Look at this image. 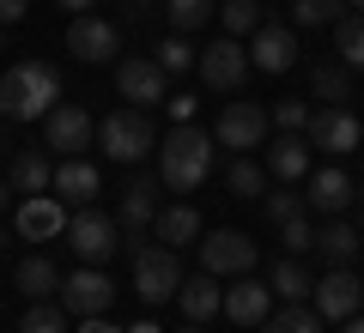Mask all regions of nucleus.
<instances>
[{"instance_id":"obj_1","label":"nucleus","mask_w":364,"mask_h":333,"mask_svg":"<svg viewBox=\"0 0 364 333\" xmlns=\"http://www.w3.org/2000/svg\"><path fill=\"white\" fill-rule=\"evenodd\" d=\"M61 103V73L49 61H18L0 73V116L6 121H37Z\"/></svg>"},{"instance_id":"obj_2","label":"nucleus","mask_w":364,"mask_h":333,"mask_svg":"<svg viewBox=\"0 0 364 333\" xmlns=\"http://www.w3.org/2000/svg\"><path fill=\"white\" fill-rule=\"evenodd\" d=\"M213 133H200L195 121H182L170 140H158V182L164 188H176V194H188V188H200V182L213 176Z\"/></svg>"},{"instance_id":"obj_3","label":"nucleus","mask_w":364,"mask_h":333,"mask_svg":"<svg viewBox=\"0 0 364 333\" xmlns=\"http://www.w3.org/2000/svg\"><path fill=\"white\" fill-rule=\"evenodd\" d=\"M67 249H73L85 267H104L109 255H116V243H122V224L109 212H97V206H79V212H67Z\"/></svg>"},{"instance_id":"obj_4","label":"nucleus","mask_w":364,"mask_h":333,"mask_svg":"<svg viewBox=\"0 0 364 333\" xmlns=\"http://www.w3.org/2000/svg\"><path fill=\"white\" fill-rule=\"evenodd\" d=\"M97 146H104V158H116V164H140L146 152H158V133H152V121H146V109H116V116L97 121Z\"/></svg>"},{"instance_id":"obj_5","label":"nucleus","mask_w":364,"mask_h":333,"mask_svg":"<svg viewBox=\"0 0 364 333\" xmlns=\"http://www.w3.org/2000/svg\"><path fill=\"white\" fill-rule=\"evenodd\" d=\"M176 285H182V261H176V249H170V243H146L140 255H134V297H140L146 309L170 303Z\"/></svg>"},{"instance_id":"obj_6","label":"nucleus","mask_w":364,"mask_h":333,"mask_svg":"<svg viewBox=\"0 0 364 333\" xmlns=\"http://www.w3.org/2000/svg\"><path fill=\"white\" fill-rule=\"evenodd\" d=\"M116 91L128 97V109H152L170 97V73L152 55H128V61H116Z\"/></svg>"},{"instance_id":"obj_7","label":"nucleus","mask_w":364,"mask_h":333,"mask_svg":"<svg viewBox=\"0 0 364 333\" xmlns=\"http://www.w3.org/2000/svg\"><path fill=\"white\" fill-rule=\"evenodd\" d=\"M200 273H213V279H243V273H255V236L213 231L200 243Z\"/></svg>"},{"instance_id":"obj_8","label":"nucleus","mask_w":364,"mask_h":333,"mask_svg":"<svg viewBox=\"0 0 364 333\" xmlns=\"http://www.w3.org/2000/svg\"><path fill=\"white\" fill-rule=\"evenodd\" d=\"M267 128H273V116L261 103H225V116L213 121V140L231 146V152H255V146H267Z\"/></svg>"},{"instance_id":"obj_9","label":"nucleus","mask_w":364,"mask_h":333,"mask_svg":"<svg viewBox=\"0 0 364 333\" xmlns=\"http://www.w3.org/2000/svg\"><path fill=\"white\" fill-rule=\"evenodd\" d=\"M91 140H97V121H91L85 109H79V103H55L49 116H43V146H49V152L79 158Z\"/></svg>"},{"instance_id":"obj_10","label":"nucleus","mask_w":364,"mask_h":333,"mask_svg":"<svg viewBox=\"0 0 364 333\" xmlns=\"http://www.w3.org/2000/svg\"><path fill=\"white\" fill-rule=\"evenodd\" d=\"M109 303H116V285H109L104 267H79V273H67V279H61V309H67L73 321L104 315Z\"/></svg>"},{"instance_id":"obj_11","label":"nucleus","mask_w":364,"mask_h":333,"mask_svg":"<svg viewBox=\"0 0 364 333\" xmlns=\"http://www.w3.org/2000/svg\"><path fill=\"white\" fill-rule=\"evenodd\" d=\"M304 140L322 146V152H334V158H346V152H358V146H364V121L352 116L346 103H334V109H316V116H310Z\"/></svg>"},{"instance_id":"obj_12","label":"nucleus","mask_w":364,"mask_h":333,"mask_svg":"<svg viewBox=\"0 0 364 333\" xmlns=\"http://www.w3.org/2000/svg\"><path fill=\"white\" fill-rule=\"evenodd\" d=\"M310 297H316V315H322V321H352L358 303H364V285H358L352 267H328L322 279H316Z\"/></svg>"},{"instance_id":"obj_13","label":"nucleus","mask_w":364,"mask_h":333,"mask_svg":"<svg viewBox=\"0 0 364 333\" xmlns=\"http://www.w3.org/2000/svg\"><path fill=\"white\" fill-rule=\"evenodd\" d=\"M195 67H200V79H207L213 91H237V85L249 79V67H255V61H249V49H243L237 37H219L213 49H200Z\"/></svg>"},{"instance_id":"obj_14","label":"nucleus","mask_w":364,"mask_h":333,"mask_svg":"<svg viewBox=\"0 0 364 333\" xmlns=\"http://www.w3.org/2000/svg\"><path fill=\"white\" fill-rule=\"evenodd\" d=\"M67 49H73L79 61H116L122 55V31L109 25V18H97V13H79L73 25H67Z\"/></svg>"},{"instance_id":"obj_15","label":"nucleus","mask_w":364,"mask_h":333,"mask_svg":"<svg viewBox=\"0 0 364 333\" xmlns=\"http://www.w3.org/2000/svg\"><path fill=\"white\" fill-rule=\"evenodd\" d=\"M352 194H358V182H352L340 164L310 170V176H304V206H310V212H322V218L346 212V206H352Z\"/></svg>"},{"instance_id":"obj_16","label":"nucleus","mask_w":364,"mask_h":333,"mask_svg":"<svg viewBox=\"0 0 364 333\" xmlns=\"http://www.w3.org/2000/svg\"><path fill=\"white\" fill-rule=\"evenodd\" d=\"M18 236L25 243H49V236L67 231V200L61 194H25V206H18Z\"/></svg>"},{"instance_id":"obj_17","label":"nucleus","mask_w":364,"mask_h":333,"mask_svg":"<svg viewBox=\"0 0 364 333\" xmlns=\"http://www.w3.org/2000/svg\"><path fill=\"white\" fill-rule=\"evenodd\" d=\"M249 61H255L261 73H286V67H298V31H291V25H261L255 37H249Z\"/></svg>"},{"instance_id":"obj_18","label":"nucleus","mask_w":364,"mask_h":333,"mask_svg":"<svg viewBox=\"0 0 364 333\" xmlns=\"http://www.w3.org/2000/svg\"><path fill=\"white\" fill-rule=\"evenodd\" d=\"M225 315H231L237 327H261V321L273 315V291L243 273V279H231V291H225Z\"/></svg>"},{"instance_id":"obj_19","label":"nucleus","mask_w":364,"mask_h":333,"mask_svg":"<svg viewBox=\"0 0 364 333\" xmlns=\"http://www.w3.org/2000/svg\"><path fill=\"white\" fill-rule=\"evenodd\" d=\"M158 188H164L158 176H128V188H122V231H128V236L152 231V218H158Z\"/></svg>"},{"instance_id":"obj_20","label":"nucleus","mask_w":364,"mask_h":333,"mask_svg":"<svg viewBox=\"0 0 364 333\" xmlns=\"http://www.w3.org/2000/svg\"><path fill=\"white\" fill-rule=\"evenodd\" d=\"M310 152L316 146L304 133H279V146H267V176L273 182H304L310 176Z\"/></svg>"},{"instance_id":"obj_21","label":"nucleus","mask_w":364,"mask_h":333,"mask_svg":"<svg viewBox=\"0 0 364 333\" xmlns=\"http://www.w3.org/2000/svg\"><path fill=\"white\" fill-rule=\"evenodd\" d=\"M176 303H182V315H188V321H200V327H207V321L225 309V291H219V279H213V273H195V279L176 285Z\"/></svg>"},{"instance_id":"obj_22","label":"nucleus","mask_w":364,"mask_h":333,"mask_svg":"<svg viewBox=\"0 0 364 333\" xmlns=\"http://www.w3.org/2000/svg\"><path fill=\"white\" fill-rule=\"evenodd\" d=\"M49 188L61 194L67 206H91V194H97V164H85V158H61Z\"/></svg>"},{"instance_id":"obj_23","label":"nucleus","mask_w":364,"mask_h":333,"mask_svg":"<svg viewBox=\"0 0 364 333\" xmlns=\"http://www.w3.org/2000/svg\"><path fill=\"white\" fill-rule=\"evenodd\" d=\"M6 182H13V194H49L55 164L37 152V146H25V152H13V164H6Z\"/></svg>"},{"instance_id":"obj_24","label":"nucleus","mask_w":364,"mask_h":333,"mask_svg":"<svg viewBox=\"0 0 364 333\" xmlns=\"http://www.w3.org/2000/svg\"><path fill=\"white\" fill-rule=\"evenodd\" d=\"M358 243H364V231H358V224H340V218H328L322 231H316V249H322L328 267H352Z\"/></svg>"},{"instance_id":"obj_25","label":"nucleus","mask_w":364,"mask_h":333,"mask_svg":"<svg viewBox=\"0 0 364 333\" xmlns=\"http://www.w3.org/2000/svg\"><path fill=\"white\" fill-rule=\"evenodd\" d=\"M13 285L37 303V297H55V291H61V273H55L49 255H25V261H18V273H13Z\"/></svg>"},{"instance_id":"obj_26","label":"nucleus","mask_w":364,"mask_h":333,"mask_svg":"<svg viewBox=\"0 0 364 333\" xmlns=\"http://www.w3.org/2000/svg\"><path fill=\"white\" fill-rule=\"evenodd\" d=\"M152 236L170 243V249H176V243H200V212H195V206H164V212L152 218Z\"/></svg>"},{"instance_id":"obj_27","label":"nucleus","mask_w":364,"mask_h":333,"mask_svg":"<svg viewBox=\"0 0 364 333\" xmlns=\"http://www.w3.org/2000/svg\"><path fill=\"white\" fill-rule=\"evenodd\" d=\"M310 91L322 97V109L346 103V97H352V67H346V61H322V67L310 73Z\"/></svg>"},{"instance_id":"obj_28","label":"nucleus","mask_w":364,"mask_h":333,"mask_svg":"<svg viewBox=\"0 0 364 333\" xmlns=\"http://www.w3.org/2000/svg\"><path fill=\"white\" fill-rule=\"evenodd\" d=\"M267 291L279 297V303H304V297L316 291V279L298 267V261H279V267H273V279H267Z\"/></svg>"},{"instance_id":"obj_29","label":"nucleus","mask_w":364,"mask_h":333,"mask_svg":"<svg viewBox=\"0 0 364 333\" xmlns=\"http://www.w3.org/2000/svg\"><path fill=\"white\" fill-rule=\"evenodd\" d=\"M334 49H340V61H346L352 73H364V13H346L334 25Z\"/></svg>"},{"instance_id":"obj_30","label":"nucleus","mask_w":364,"mask_h":333,"mask_svg":"<svg viewBox=\"0 0 364 333\" xmlns=\"http://www.w3.org/2000/svg\"><path fill=\"white\" fill-rule=\"evenodd\" d=\"M261 333H322V315L304 303H279V315L261 321Z\"/></svg>"},{"instance_id":"obj_31","label":"nucleus","mask_w":364,"mask_h":333,"mask_svg":"<svg viewBox=\"0 0 364 333\" xmlns=\"http://www.w3.org/2000/svg\"><path fill=\"white\" fill-rule=\"evenodd\" d=\"M219 18H225V37H255V31L267 25V18H261V0H225Z\"/></svg>"},{"instance_id":"obj_32","label":"nucleus","mask_w":364,"mask_h":333,"mask_svg":"<svg viewBox=\"0 0 364 333\" xmlns=\"http://www.w3.org/2000/svg\"><path fill=\"white\" fill-rule=\"evenodd\" d=\"M213 13H219V0H164V18L182 31V37H188V31H200Z\"/></svg>"},{"instance_id":"obj_33","label":"nucleus","mask_w":364,"mask_h":333,"mask_svg":"<svg viewBox=\"0 0 364 333\" xmlns=\"http://www.w3.org/2000/svg\"><path fill=\"white\" fill-rule=\"evenodd\" d=\"M267 170H261V164H249V158H237V164H231V176H225V188H231L237 194V200H261V194H267Z\"/></svg>"},{"instance_id":"obj_34","label":"nucleus","mask_w":364,"mask_h":333,"mask_svg":"<svg viewBox=\"0 0 364 333\" xmlns=\"http://www.w3.org/2000/svg\"><path fill=\"white\" fill-rule=\"evenodd\" d=\"M18 333H67V309L49 303V297H37L25 309V321H18Z\"/></svg>"},{"instance_id":"obj_35","label":"nucleus","mask_w":364,"mask_h":333,"mask_svg":"<svg viewBox=\"0 0 364 333\" xmlns=\"http://www.w3.org/2000/svg\"><path fill=\"white\" fill-rule=\"evenodd\" d=\"M152 61L164 67V73H188V67L200 61V49H195V43H188V37L176 31V37H164V43H158V55H152Z\"/></svg>"},{"instance_id":"obj_36","label":"nucleus","mask_w":364,"mask_h":333,"mask_svg":"<svg viewBox=\"0 0 364 333\" xmlns=\"http://www.w3.org/2000/svg\"><path fill=\"white\" fill-rule=\"evenodd\" d=\"M291 18L298 25H340L346 18V0H291Z\"/></svg>"},{"instance_id":"obj_37","label":"nucleus","mask_w":364,"mask_h":333,"mask_svg":"<svg viewBox=\"0 0 364 333\" xmlns=\"http://www.w3.org/2000/svg\"><path fill=\"white\" fill-rule=\"evenodd\" d=\"M279 236H286V249H291V255H304V249H316V224H310V218H286V224H279Z\"/></svg>"},{"instance_id":"obj_38","label":"nucleus","mask_w":364,"mask_h":333,"mask_svg":"<svg viewBox=\"0 0 364 333\" xmlns=\"http://www.w3.org/2000/svg\"><path fill=\"white\" fill-rule=\"evenodd\" d=\"M273 128H279V133H304V128H310V109H304L298 97H286L279 109H273Z\"/></svg>"},{"instance_id":"obj_39","label":"nucleus","mask_w":364,"mask_h":333,"mask_svg":"<svg viewBox=\"0 0 364 333\" xmlns=\"http://www.w3.org/2000/svg\"><path fill=\"white\" fill-rule=\"evenodd\" d=\"M261 200H267V218H273V224H286V218L304 212V194H286V182H279V194H261Z\"/></svg>"},{"instance_id":"obj_40","label":"nucleus","mask_w":364,"mask_h":333,"mask_svg":"<svg viewBox=\"0 0 364 333\" xmlns=\"http://www.w3.org/2000/svg\"><path fill=\"white\" fill-rule=\"evenodd\" d=\"M25 6H31V0H0V25H18V18H25Z\"/></svg>"},{"instance_id":"obj_41","label":"nucleus","mask_w":364,"mask_h":333,"mask_svg":"<svg viewBox=\"0 0 364 333\" xmlns=\"http://www.w3.org/2000/svg\"><path fill=\"white\" fill-rule=\"evenodd\" d=\"M164 103H170V116H176V128H182L188 116H195V97H164Z\"/></svg>"},{"instance_id":"obj_42","label":"nucleus","mask_w":364,"mask_h":333,"mask_svg":"<svg viewBox=\"0 0 364 333\" xmlns=\"http://www.w3.org/2000/svg\"><path fill=\"white\" fill-rule=\"evenodd\" d=\"M79 333H122V327H109L104 315H85V321H79Z\"/></svg>"},{"instance_id":"obj_43","label":"nucleus","mask_w":364,"mask_h":333,"mask_svg":"<svg viewBox=\"0 0 364 333\" xmlns=\"http://www.w3.org/2000/svg\"><path fill=\"white\" fill-rule=\"evenodd\" d=\"M55 6H67L73 18H79V13H97V0H55Z\"/></svg>"},{"instance_id":"obj_44","label":"nucleus","mask_w":364,"mask_h":333,"mask_svg":"<svg viewBox=\"0 0 364 333\" xmlns=\"http://www.w3.org/2000/svg\"><path fill=\"white\" fill-rule=\"evenodd\" d=\"M6 206H13V182H0V212H6Z\"/></svg>"},{"instance_id":"obj_45","label":"nucleus","mask_w":364,"mask_h":333,"mask_svg":"<svg viewBox=\"0 0 364 333\" xmlns=\"http://www.w3.org/2000/svg\"><path fill=\"white\" fill-rule=\"evenodd\" d=\"M128 333H158V321H134V327Z\"/></svg>"},{"instance_id":"obj_46","label":"nucleus","mask_w":364,"mask_h":333,"mask_svg":"<svg viewBox=\"0 0 364 333\" xmlns=\"http://www.w3.org/2000/svg\"><path fill=\"white\" fill-rule=\"evenodd\" d=\"M346 333H364V315H352V321H346Z\"/></svg>"},{"instance_id":"obj_47","label":"nucleus","mask_w":364,"mask_h":333,"mask_svg":"<svg viewBox=\"0 0 364 333\" xmlns=\"http://www.w3.org/2000/svg\"><path fill=\"white\" fill-rule=\"evenodd\" d=\"M6 128H13V121H6V116H0V152H6Z\"/></svg>"},{"instance_id":"obj_48","label":"nucleus","mask_w":364,"mask_h":333,"mask_svg":"<svg viewBox=\"0 0 364 333\" xmlns=\"http://www.w3.org/2000/svg\"><path fill=\"white\" fill-rule=\"evenodd\" d=\"M358 231H364V188H358Z\"/></svg>"},{"instance_id":"obj_49","label":"nucleus","mask_w":364,"mask_h":333,"mask_svg":"<svg viewBox=\"0 0 364 333\" xmlns=\"http://www.w3.org/2000/svg\"><path fill=\"white\" fill-rule=\"evenodd\" d=\"M182 333H207V327H200V321H188V327H182Z\"/></svg>"},{"instance_id":"obj_50","label":"nucleus","mask_w":364,"mask_h":333,"mask_svg":"<svg viewBox=\"0 0 364 333\" xmlns=\"http://www.w3.org/2000/svg\"><path fill=\"white\" fill-rule=\"evenodd\" d=\"M346 6H352V13H364V0H346Z\"/></svg>"},{"instance_id":"obj_51","label":"nucleus","mask_w":364,"mask_h":333,"mask_svg":"<svg viewBox=\"0 0 364 333\" xmlns=\"http://www.w3.org/2000/svg\"><path fill=\"white\" fill-rule=\"evenodd\" d=\"M0 49H6V37H0Z\"/></svg>"}]
</instances>
